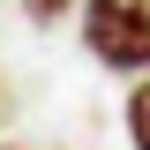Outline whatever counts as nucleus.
<instances>
[{
	"instance_id": "nucleus-1",
	"label": "nucleus",
	"mask_w": 150,
	"mask_h": 150,
	"mask_svg": "<svg viewBox=\"0 0 150 150\" xmlns=\"http://www.w3.org/2000/svg\"><path fill=\"white\" fill-rule=\"evenodd\" d=\"M83 38L112 75L150 68V0H83Z\"/></svg>"
},
{
	"instance_id": "nucleus-2",
	"label": "nucleus",
	"mask_w": 150,
	"mask_h": 150,
	"mask_svg": "<svg viewBox=\"0 0 150 150\" xmlns=\"http://www.w3.org/2000/svg\"><path fill=\"white\" fill-rule=\"evenodd\" d=\"M128 143H135V150H150V75L128 90Z\"/></svg>"
},
{
	"instance_id": "nucleus-3",
	"label": "nucleus",
	"mask_w": 150,
	"mask_h": 150,
	"mask_svg": "<svg viewBox=\"0 0 150 150\" xmlns=\"http://www.w3.org/2000/svg\"><path fill=\"white\" fill-rule=\"evenodd\" d=\"M23 8H30V23H60L68 15V0H23Z\"/></svg>"
},
{
	"instance_id": "nucleus-4",
	"label": "nucleus",
	"mask_w": 150,
	"mask_h": 150,
	"mask_svg": "<svg viewBox=\"0 0 150 150\" xmlns=\"http://www.w3.org/2000/svg\"><path fill=\"white\" fill-rule=\"evenodd\" d=\"M0 150H8V143H0Z\"/></svg>"
}]
</instances>
